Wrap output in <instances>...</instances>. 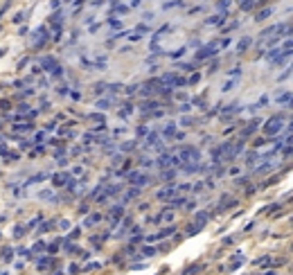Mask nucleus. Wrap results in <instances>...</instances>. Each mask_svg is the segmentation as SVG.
<instances>
[{"mask_svg":"<svg viewBox=\"0 0 293 275\" xmlns=\"http://www.w3.org/2000/svg\"><path fill=\"white\" fill-rule=\"evenodd\" d=\"M282 124H284V120L280 115H275V117H271V122H266L264 124V133L266 135H275V133L282 129Z\"/></svg>","mask_w":293,"mask_h":275,"instance_id":"nucleus-1","label":"nucleus"},{"mask_svg":"<svg viewBox=\"0 0 293 275\" xmlns=\"http://www.w3.org/2000/svg\"><path fill=\"white\" fill-rule=\"evenodd\" d=\"M216 50H219V47H216V43H210V45H205L203 50L196 52V59H207V56H212Z\"/></svg>","mask_w":293,"mask_h":275,"instance_id":"nucleus-2","label":"nucleus"},{"mask_svg":"<svg viewBox=\"0 0 293 275\" xmlns=\"http://www.w3.org/2000/svg\"><path fill=\"white\" fill-rule=\"evenodd\" d=\"M180 156H183V160H199V149H194V147H185L183 151H180Z\"/></svg>","mask_w":293,"mask_h":275,"instance_id":"nucleus-3","label":"nucleus"},{"mask_svg":"<svg viewBox=\"0 0 293 275\" xmlns=\"http://www.w3.org/2000/svg\"><path fill=\"white\" fill-rule=\"evenodd\" d=\"M147 180H149V178H147L144 174H138V172H133V174H131V183H135V185H144Z\"/></svg>","mask_w":293,"mask_h":275,"instance_id":"nucleus-4","label":"nucleus"},{"mask_svg":"<svg viewBox=\"0 0 293 275\" xmlns=\"http://www.w3.org/2000/svg\"><path fill=\"white\" fill-rule=\"evenodd\" d=\"M250 43H252V38H250V36H244L241 41L237 43V50H239V52H244V50H248V47H250Z\"/></svg>","mask_w":293,"mask_h":275,"instance_id":"nucleus-5","label":"nucleus"},{"mask_svg":"<svg viewBox=\"0 0 293 275\" xmlns=\"http://www.w3.org/2000/svg\"><path fill=\"white\" fill-rule=\"evenodd\" d=\"M176 194V187H167V189H162V192H158V199H171V196H174Z\"/></svg>","mask_w":293,"mask_h":275,"instance_id":"nucleus-6","label":"nucleus"},{"mask_svg":"<svg viewBox=\"0 0 293 275\" xmlns=\"http://www.w3.org/2000/svg\"><path fill=\"white\" fill-rule=\"evenodd\" d=\"M68 183V174H59L54 176V185H66Z\"/></svg>","mask_w":293,"mask_h":275,"instance_id":"nucleus-7","label":"nucleus"},{"mask_svg":"<svg viewBox=\"0 0 293 275\" xmlns=\"http://www.w3.org/2000/svg\"><path fill=\"white\" fill-rule=\"evenodd\" d=\"M291 97H293V92H282V95L278 97V102L284 106V104H289V99H291Z\"/></svg>","mask_w":293,"mask_h":275,"instance_id":"nucleus-8","label":"nucleus"},{"mask_svg":"<svg viewBox=\"0 0 293 275\" xmlns=\"http://www.w3.org/2000/svg\"><path fill=\"white\" fill-rule=\"evenodd\" d=\"M205 221H207V214L205 212H199V214H196V225H199V228L205 223Z\"/></svg>","mask_w":293,"mask_h":275,"instance_id":"nucleus-9","label":"nucleus"},{"mask_svg":"<svg viewBox=\"0 0 293 275\" xmlns=\"http://www.w3.org/2000/svg\"><path fill=\"white\" fill-rule=\"evenodd\" d=\"M271 14H273V9H271V7H266V9H264L262 14H257V16H255V18H257V21H264V18H268V16H271Z\"/></svg>","mask_w":293,"mask_h":275,"instance_id":"nucleus-10","label":"nucleus"},{"mask_svg":"<svg viewBox=\"0 0 293 275\" xmlns=\"http://www.w3.org/2000/svg\"><path fill=\"white\" fill-rule=\"evenodd\" d=\"M165 138H176V126L174 124H169V126L165 129Z\"/></svg>","mask_w":293,"mask_h":275,"instance_id":"nucleus-11","label":"nucleus"},{"mask_svg":"<svg viewBox=\"0 0 293 275\" xmlns=\"http://www.w3.org/2000/svg\"><path fill=\"white\" fill-rule=\"evenodd\" d=\"M257 158H259V156H257V153H255V151H250V153H246V163H250V165H252V163H255V160H257Z\"/></svg>","mask_w":293,"mask_h":275,"instance_id":"nucleus-12","label":"nucleus"},{"mask_svg":"<svg viewBox=\"0 0 293 275\" xmlns=\"http://www.w3.org/2000/svg\"><path fill=\"white\" fill-rule=\"evenodd\" d=\"M293 75V63H291V68H289V70H284L282 75H280V81H284V79H286V77H291Z\"/></svg>","mask_w":293,"mask_h":275,"instance_id":"nucleus-13","label":"nucleus"},{"mask_svg":"<svg viewBox=\"0 0 293 275\" xmlns=\"http://www.w3.org/2000/svg\"><path fill=\"white\" fill-rule=\"evenodd\" d=\"M221 21H223V16H212V18H207V23H210V25H219Z\"/></svg>","mask_w":293,"mask_h":275,"instance_id":"nucleus-14","label":"nucleus"},{"mask_svg":"<svg viewBox=\"0 0 293 275\" xmlns=\"http://www.w3.org/2000/svg\"><path fill=\"white\" fill-rule=\"evenodd\" d=\"M115 14H120V16H124V14H129V7L126 5H120L117 9H115Z\"/></svg>","mask_w":293,"mask_h":275,"instance_id":"nucleus-15","label":"nucleus"},{"mask_svg":"<svg viewBox=\"0 0 293 275\" xmlns=\"http://www.w3.org/2000/svg\"><path fill=\"white\" fill-rule=\"evenodd\" d=\"M199 79H201V75H192L190 79H187V84H190V86H194V84H199Z\"/></svg>","mask_w":293,"mask_h":275,"instance_id":"nucleus-16","label":"nucleus"},{"mask_svg":"<svg viewBox=\"0 0 293 275\" xmlns=\"http://www.w3.org/2000/svg\"><path fill=\"white\" fill-rule=\"evenodd\" d=\"M174 176H176V172H174V169H169V172H165V174H162V178H165V180L174 178Z\"/></svg>","mask_w":293,"mask_h":275,"instance_id":"nucleus-17","label":"nucleus"},{"mask_svg":"<svg viewBox=\"0 0 293 275\" xmlns=\"http://www.w3.org/2000/svg\"><path fill=\"white\" fill-rule=\"evenodd\" d=\"M140 194V189L138 187H133V189H129V194H126V199H133V196H138Z\"/></svg>","mask_w":293,"mask_h":275,"instance_id":"nucleus-18","label":"nucleus"},{"mask_svg":"<svg viewBox=\"0 0 293 275\" xmlns=\"http://www.w3.org/2000/svg\"><path fill=\"white\" fill-rule=\"evenodd\" d=\"M235 86H237V81H235V79H230V81H228L226 86H223V90H232Z\"/></svg>","mask_w":293,"mask_h":275,"instance_id":"nucleus-19","label":"nucleus"},{"mask_svg":"<svg viewBox=\"0 0 293 275\" xmlns=\"http://www.w3.org/2000/svg\"><path fill=\"white\" fill-rule=\"evenodd\" d=\"M97 106H99V108H108V106H111V102H108V99H99Z\"/></svg>","mask_w":293,"mask_h":275,"instance_id":"nucleus-20","label":"nucleus"},{"mask_svg":"<svg viewBox=\"0 0 293 275\" xmlns=\"http://www.w3.org/2000/svg\"><path fill=\"white\" fill-rule=\"evenodd\" d=\"M97 221H99V214H95V217H90V219L86 221V225H90V223H97Z\"/></svg>","mask_w":293,"mask_h":275,"instance_id":"nucleus-21","label":"nucleus"},{"mask_svg":"<svg viewBox=\"0 0 293 275\" xmlns=\"http://www.w3.org/2000/svg\"><path fill=\"white\" fill-rule=\"evenodd\" d=\"M180 124H183V126H190V124H192V117H183V120H180Z\"/></svg>","mask_w":293,"mask_h":275,"instance_id":"nucleus-22","label":"nucleus"},{"mask_svg":"<svg viewBox=\"0 0 293 275\" xmlns=\"http://www.w3.org/2000/svg\"><path fill=\"white\" fill-rule=\"evenodd\" d=\"M228 5H230V0H221V2H219V9H226Z\"/></svg>","mask_w":293,"mask_h":275,"instance_id":"nucleus-23","label":"nucleus"},{"mask_svg":"<svg viewBox=\"0 0 293 275\" xmlns=\"http://www.w3.org/2000/svg\"><path fill=\"white\" fill-rule=\"evenodd\" d=\"M286 106H289V108H293V97L289 99V104H286Z\"/></svg>","mask_w":293,"mask_h":275,"instance_id":"nucleus-24","label":"nucleus"}]
</instances>
